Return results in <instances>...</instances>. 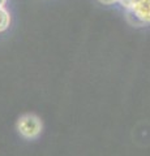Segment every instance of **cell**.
<instances>
[{"instance_id":"7a4b0ae2","label":"cell","mask_w":150,"mask_h":156,"mask_svg":"<svg viewBox=\"0 0 150 156\" xmlns=\"http://www.w3.org/2000/svg\"><path fill=\"white\" fill-rule=\"evenodd\" d=\"M125 17L132 26H145L150 23V0H140L132 8L125 9Z\"/></svg>"},{"instance_id":"3957f363","label":"cell","mask_w":150,"mask_h":156,"mask_svg":"<svg viewBox=\"0 0 150 156\" xmlns=\"http://www.w3.org/2000/svg\"><path fill=\"white\" fill-rule=\"evenodd\" d=\"M11 23V16L5 7H0V33L7 30Z\"/></svg>"},{"instance_id":"8992f818","label":"cell","mask_w":150,"mask_h":156,"mask_svg":"<svg viewBox=\"0 0 150 156\" xmlns=\"http://www.w3.org/2000/svg\"><path fill=\"white\" fill-rule=\"evenodd\" d=\"M7 2H8V0H0V7H5Z\"/></svg>"},{"instance_id":"6da1fadb","label":"cell","mask_w":150,"mask_h":156,"mask_svg":"<svg viewBox=\"0 0 150 156\" xmlns=\"http://www.w3.org/2000/svg\"><path fill=\"white\" fill-rule=\"evenodd\" d=\"M17 131L26 139H34L42 131V121L38 116L33 113L22 115L17 120L16 124Z\"/></svg>"},{"instance_id":"277c9868","label":"cell","mask_w":150,"mask_h":156,"mask_svg":"<svg viewBox=\"0 0 150 156\" xmlns=\"http://www.w3.org/2000/svg\"><path fill=\"white\" fill-rule=\"evenodd\" d=\"M140 2V0H119L118 4H120L124 9H129V8H132L134 4H137Z\"/></svg>"},{"instance_id":"5b68a950","label":"cell","mask_w":150,"mask_h":156,"mask_svg":"<svg viewBox=\"0 0 150 156\" xmlns=\"http://www.w3.org/2000/svg\"><path fill=\"white\" fill-rule=\"evenodd\" d=\"M101 4H104V5H112V4H116L119 0H98Z\"/></svg>"}]
</instances>
